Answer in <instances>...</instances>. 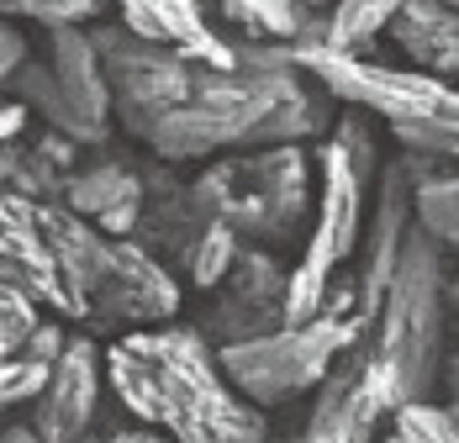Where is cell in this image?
I'll return each mask as SVG.
<instances>
[{
	"mask_svg": "<svg viewBox=\"0 0 459 443\" xmlns=\"http://www.w3.org/2000/svg\"><path fill=\"white\" fill-rule=\"evenodd\" d=\"M117 401L175 443H270L259 406L222 375L201 327H133L106 349Z\"/></svg>",
	"mask_w": 459,
	"mask_h": 443,
	"instance_id": "cell-1",
	"label": "cell"
},
{
	"mask_svg": "<svg viewBox=\"0 0 459 443\" xmlns=\"http://www.w3.org/2000/svg\"><path fill=\"white\" fill-rule=\"evenodd\" d=\"M38 227L58 259V274L74 296V317L100 333L159 327L180 311V285L143 243L111 238L64 201H38Z\"/></svg>",
	"mask_w": 459,
	"mask_h": 443,
	"instance_id": "cell-2",
	"label": "cell"
},
{
	"mask_svg": "<svg viewBox=\"0 0 459 443\" xmlns=\"http://www.w3.org/2000/svg\"><path fill=\"white\" fill-rule=\"evenodd\" d=\"M449 248L412 222L396 274L385 285V301L375 317V349L391 364L402 406L407 401H433L444 380V311H449Z\"/></svg>",
	"mask_w": 459,
	"mask_h": 443,
	"instance_id": "cell-3",
	"label": "cell"
},
{
	"mask_svg": "<svg viewBox=\"0 0 459 443\" xmlns=\"http://www.w3.org/2000/svg\"><path fill=\"white\" fill-rule=\"evenodd\" d=\"M206 217H222L238 238L254 243H290L312 212V159L301 143L243 148L232 159L206 164L190 179Z\"/></svg>",
	"mask_w": 459,
	"mask_h": 443,
	"instance_id": "cell-4",
	"label": "cell"
},
{
	"mask_svg": "<svg viewBox=\"0 0 459 443\" xmlns=\"http://www.w3.org/2000/svg\"><path fill=\"white\" fill-rule=\"evenodd\" d=\"M16 100L32 106V117H43V127L85 143H106L117 106H111V80H106V58L85 27H48L43 53H27V64L11 74Z\"/></svg>",
	"mask_w": 459,
	"mask_h": 443,
	"instance_id": "cell-5",
	"label": "cell"
},
{
	"mask_svg": "<svg viewBox=\"0 0 459 443\" xmlns=\"http://www.w3.org/2000/svg\"><path fill=\"white\" fill-rule=\"evenodd\" d=\"M369 327L375 322H365V317H327L322 311L301 327H275V333H259V338H243V343H222L217 364L254 406H280V401L301 396V391H317L327 380V369L349 354Z\"/></svg>",
	"mask_w": 459,
	"mask_h": 443,
	"instance_id": "cell-6",
	"label": "cell"
},
{
	"mask_svg": "<svg viewBox=\"0 0 459 443\" xmlns=\"http://www.w3.org/2000/svg\"><path fill=\"white\" fill-rule=\"evenodd\" d=\"M95 43H100V58H106L117 122L133 137H143L164 111H175V106H185V100L195 95L201 64L185 58L180 48L143 43L127 27H122V32H95Z\"/></svg>",
	"mask_w": 459,
	"mask_h": 443,
	"instance_id": "cell-7",
	"label": "cell"
},
{
	"mask_svg": "<svg viewBox=\"0 0 459 443\" xmlns=\"http://www.w3.org/2000/svg\"><path fill=\"white\" fill-rule=\"evenodd\" d=\"M369 333L327 369V380L317 386V406L307 417L301 443H369L385 417H396L402 391H396V375L380 359Z\"/></svg>",
	"mask_w": 459,
	"mask_h": 443,
	"instance_id": "cell-8",
	"label": "cell"
},
{
	"mask_svg": "<svg viewBox=\"0 0 459 443\" xmlns=\"http://www.w3.org/2000/svg\"><path fill=\"white\" fill-rule=\"evenodd\" d=\"M285 285L290 274L275 265V254L243 248L232 274L217 285V307L206 317V333H217V349L285 327Z\"/></svg>",
	"mask_w": 459,
	"mask_h": 443,
	"instance_id": "cell-9",
	"label": "cell"
},
{
	"mask_svg": "<svg viewBox=\"0 0 459 443\" xmlns=\"http://www.w3.org/2000/svg\"><path fill=\"white\" fill-rule=\"evenodd\" d=\"M0 280L16 285L38 307L74 317V296H69V285L58 274V259L48 248L43 227H38V201L22 195V190L0 195Z\"/></svg>",
	"mask_w": 459,
	"mask_h": 443,
	"instance_id": "cell-10",
	"label": "cell"
},
{
	"mask_svg": "<svg viewBox=\"0 0 459 443\" xmlns=\"http://www.w3.org/2000/svg\"><path fill=\"white\" fill-rule=\"evenodd\" d=\"M100 369L106 359L95 349L91 333H74L69 349L58 354L48 375L43 396L32 401V433L43 443H85L95 422V401H100Z\"/></svg>",
	"mask_w": 459,
	"mask_h": 443,
	"instance_id": "cell-11",
	"label": "cell"
},
{
	"mask_svg": "<svg viewBox=\"0 0 459 443\" xmlns=\"http://www.w3.org/2000/svg\"><path fill=\"white\" fill-rule=\"evenodd\" d=\"M111 5L133 38L180 48L185 58H195L206 69H238V58H243V48H232L228 38H217L206 27L195 0H111Z\"/></svg>",
	"mask_w": 459,
	"mask_h": 443,
	"instance_id": "cell-12",
	"label": "cell"
},
{
	"mask_svg": "<svg viewBox=\"0 0 459 443\" xmlns=\"http://www.w3.org/2000/svg\"><path fill=\"white\" fill-rule=\"evenodd\" d=\"M317 164H322V201H317V227H312L307 243L322 248L333 265H343V259H354V248L365 238V190L369 185L349 164V153H343L338 137H327L317 148Z\"/></svg>",
	"mask_w": 459,
	"mask_h": 443,
	"instance_id": "cell-13",
	"label": "cell"
},
{
	"mask_svg": "<svg viewBox=\"0 0 459 443\" xmlns=\"http://www.w3.org/2000/svg\"><path fill=\"white\" fill-rule=\"evenodd\" d=\"M58 201H64L69 212L91 217L95 227H100V232H111V238H133V232L143 227L148 185H143V179L127 169V164H117V159H100V164L74 169Z\"/></svg>",
	"mask_w": 459,
	"mask_h": 443,
	"instance_id": "cell-14",
	"label": "cell"
},
{
	"mask_svg": "<svg viewBox=\"0 0 459 443\" xmlns=\"http://www.w3.org/2000/svg\"><path fill=\"white\" fill-rule=\"evenodd\" d=\"M391 43L412 58V69L459 85V11L444 0H407L391 22Z\"/></svg>",
	"mask_w": 459,
	"mask_h": 443,
	"instance_id": "cell-15",
	"label": "cell"
},
{
	"mask_svg": "<svg viewBox=\"0 0 459 443\" xmlns=\"http://www.w3.org/2000/svg\"><path fill=\"white\" fill-rule=\"evenodd\" d=\"M232 32H243V43H312L322 38V22L307 11V0H217Z\"/></svg>",
	"mask_w": 459,
	"mask_h": 443,
	"instance_id": "cell-16",
	"label": "cell"
},
{
	"mask_svg": "<svg viewBox=\"0 0 459 443\" xmlns=\"http://www.w3.org/2000/svg\"><path fill=\"white\" fill-rule=\"evenodd\" d=\"M402 5L407 0H333V11L322 22V38H312V43L349 53V58H375V38L391 32Z\"/></svg>",
	"mask_w": 459,
	"mask_h": 443,
	"instance_id": "cell-17",
	"label": "cell"
},
{
	"mask_svg": "<svg viewBox=\"0 0 459 443\" xmlns=\"http://www.w3.org/2000/svg\"><path fill=\"white\" fill-rule=\"evenodd\" d=\"M238 254H243V238H238V232H232L222 217H212L206 227H201V238L190 243V259H185L190 285H201V291H217V285L232 274Z\"/></svg>",
	"mask_w": 459,
	"mask_h": 443,
	"instance_id": "cell-18",
	"label": "cell"
},
{
	"mask_svg": "<svg viewBox=\"0 0 459 443\" xmlns=\"http://www.w3.org/2000/svg\"><path fill=\"white\" fill-rule=\"evenodd\" d=\"M333 259L307 243V254H301V265L290 269V285H285V327H301V322H312L322 317L327 307V291H333Z\"/></svg>",
	"mask_w": 459,
	"mask_h": 443,
	"instance_id": "cell-19",
	"label": "cell"
},
{
	"mask_svg": "<svg viewBox=\"0 0 459 443\" xmlns=\"http://www.w3.org/2000/svg\"><path fill=\"white\" fill-rule=\"evenodd\" d=\"M417 222L459 259V169L428 175L417 185Z\"/></svg>",
	"mask_w": 459,
	"mask_h": 443,
	"instance_id": "cell-20",
	"label": "cell"
},
{
	"mask_svg": "<svg viewBox=\"0 0 459 443\" xmlns=\"http://www.w3.org/2000/svg\"><path fill=\"white\" fill-rule=\"evenodd\" d=\"M385 443H459L455 406H438V401H407V406H396Z\"/></svg>",
	"mask_w": 459,
	"mask_h": 443,
	"instance_id": "cell-21",
	"label": "cell"
},
{
	"mask_svg": "<svg viewBox=\"0 0 459 443\" xmlns=\"http://www.w3.org/2000/svg\"><path fill=\"white\" fill-rule=\"evenodd\" d=\"M111 0H0V16L38 22V27H85Z\"/></svg>",
	"mask_w": 459,
	"mask_h": 443,
	"instance_id": "cell-22",
	"label": "cell"
},
{
	"mask_svg": "<svg viewBox=\"0 0 459 443\" xmlns=\"http://www.w3.org/2000/svg\"><path fill=\"white\" fill-rule=\"evenodd\" d=\"M38 322H43V317H38V301H27L16 285H5V280H0V359L22 354Z\"/></svg>",
	"mask_w": 459,
	"mask_h": 443,
	"instance_id": "cell-23",
	"label": "cell"
},
{
	"mask_svg": "<svg viewBox=\"0 0 459 443\" xmlns=\"http://www.w3.org/2000/svg\"><path fill=\"white\" fill-rule=\"evenodd\" d=\"M333 137L343 143V153H349V164L359 169V179L375 185V179H380V143H375V133H369V111L354 106V111L333 127Z\"/></svg>",
	"mask_w": 459,
	"mask_h": 443,
	"instance_id": "cell-24",
	"label": "cell"
},
{
	"mask_svg": "<svg viewBox=\"0 0 459 443\" xmlns=\"http://www.w3.org/2000/svg\"><path fill=\"white\" fill-rule=\"evenodd\" d=\"M48 375H53V364H43V359H27V354L0 359V412L5 406H22V401H38L48 386Z\"/></svg>",
	"mask_w": 459,
	"mask_h": 443,
	"instance_id": "cell-25",
	"label": "cell"
},
{
	"mask_svg": "<svg viewBox=\"0 0 459 443\" xmlns=\"http://www.w3.org/2000/svg\"><path fill=\"white\" fill-rule=\"evenodd\" d=\"M27 53H32L27 32H22L11 16H0V85H11V74L27 64Z\"/></svg>",
	"mask_w": 459,
	"mask_h": 443,
	"instance_id": "cell-26",
	"label": "cell"
},
{
	"mask_svg": "<svg viewBox=\"0 0 459 443\" xmlns=\"http://www.w3.org/2000/svg\"><path fill=\"white\" fill-rule=\"evenodd\" d=\"M69 338H74V333H64V327H58V322H38V327H32V338H27V349H22V354H27V359H43V364H58V354H64V349H69Z\"/></svg>",
	"mask_w": 459,
	"mask_h": 443,
	"instance_id": "cell-27",
	"label": "cell"
},
{
	"mask_svg": "<svg viewBox=\"0 0 459 443\" xmlns=\"http://www.w3.org/2000/svg\"><path fill=\"white\" fill-rule=\"evenodd\" d=\"M27 122H32V106L27 100H0V148L5 143H22Z\"/></svg>",
	"mask_w": 459,
	"mask_h": 443,
	"instance_id": "cell-28",
	"label": "cell"
},
{
	"mask_svg": "<svg viewBox=\"0 0 459 443\" xmlns=\"http://www.w3.org/2000/svg\"><path fill=\"white\" fill-rule=\"evenodd\" d=\"M444 391H449V401H455V412H459V354L444 359Z\"/></svg>",
	"mask_w": 459,
	"mask_h": 443,
	"instance_id": "cell-29",
	"label": "cell"
},
{
	"mask_svg": "<svg viewBox=\"0 0 459 443\" xmlns=\"http://www.w3.org/2000/svg\"><path fill=\"white\" fill-rule=\"evenodd\" d=\"M106 443H175L169 433H148V428H138V433H117V439H106Z\"/></svg>",
	"mask_w": 459,
	"mask_h": 443,
	"instance_id": "cell-30",
	"label": "cell"
},
{
	"mask_svg": "<svg viewBox=\"0 0 459 443\" xmlns=\"http://www.w3.org/2000/svg\"><path fill=\"white\" fill-rule=\"evenodd\" d=\"M0 443H43V439H38L32 428H5V433H0Z\"/></svg>",
	"mask_w": 459,
	"mask_h": 443,
	"instance_id": "cell-31",
	"label": "cell"
},
{
	"mask_svg": "<svg viewBox=\"0 0 459 443\" xmlns=\"http://www.w3.org/2000/svg\"><path fill=\"white\" fill-rule=\"evenodd\" d=\"M449 311H455V317H459V274H455V280H449Z\"/></svg>",
	"mask_w": 459,
	"mask_h": 443,
	"instance_id": "cell-32",
	"label": "cell"
},
{
	"mask_svg": "<svg viewBox=\"0 0 459 443\" xmlns=\"http://www.w3.org/2000/svg\"><path fill=\"white\" fill-rule=\"evenodd\" d=\"M444 5H455V11H459V0H444Z\"/></svg>",
	"mask_w": 459,
	"mask_h": 443,
	"instance_id": "cell-33",
	"label": "cell"
},
{
	"mask_svg": "<svg viewBox=\"0 0 459 443\" xmlns=\"http://www.w3.org/2000/svg\"><path fill=\"white\" fill-rule=\"evenodd\" d=\"M0 195H5V185H0Z\"/></svg>",
	"mask_w": 459,
	"mask_h": 443,
	"instance_id": "cell-34",
	"label": "cell"
}]
</instances>
